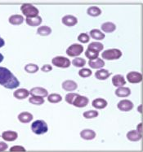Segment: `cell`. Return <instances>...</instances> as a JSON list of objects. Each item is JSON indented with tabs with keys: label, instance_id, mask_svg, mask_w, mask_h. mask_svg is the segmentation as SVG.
I'll list each match as a JSON object with an SVG mask.
<instances>
[{
	"label": "cell",
	"instance_id": "obj_33",
	"mask_svg": "<svg viewBox=\"0 0 143 152\" xmlns=\"http://www.w3.org/2000/svg\"><path fill=\"white\" fill-rule=\"evenodd\" d=\"M29 102H30L31 104L34 105H42L44 103V98H40V97H35L32 96L31 98L29 99Z\"/></svg>",
	"mask_w": 143,
	"mask_h": 152
},
{
	"label": "cell",
	"instance_id": "obj_10",
	"mask_svg": "<svg viewBox=\"0 0 143 152\" xmlns=\"http://www.w3.org/2000/svg\"><path fill=\"white\" fill-rule=\"evenodd\" d=\"M30 94H31L32 96L35 97H40V98H45L46 96L48 95V92L47 90H45L44 88L42 87H34L32 88Z\"/></svg>",
	"mask_w": 143,
	"mask_h": 152
},
{
	"label": "cell",
	"instance_id": "obj_38",
	"mask_svg": "<svg viewBox=\"0 0 143 152\" xmlns=\"http://www.w3.org/2000/svg\"><path fill=\"white\" fill-rule=\"evenodd\" d=\"M78 40L80 42H82V43H87L89 42V40H90V37H89V36L87 34L83 33V34H80L79 35Z\"/></svg>",
	"mask_w": 143,
	"mask_h": 152
},
{
	"label": "cell",
	"instance_id": "obj_3",
	"mask_svg": "<svg viewBox=\"0 0 143 152\" xmlns=\"http://www.w3.org/2000/svg\"><path fill=\"white\" fill-rule=\"evenodd\" d=\"M23 15L25 16L27 18H31V17H36L39 16V9L37 7L33 6L30 3H24L21 7Z\"/></svg>",
	"mask_w": 143,
	"mask_h": 152
},
{
	"label": "cell",
	"instance_id": "obj_31",
	"mask_svg": "<svg viewBox=\"0 0 143 152\" xmlns=\"http://www.w3.org/2000/svg\"><path fill=\"white\" fill-rule=\"evenodd\" d=\"M98 56H99V52L94 50H92V49H87V50L85 51V56L87 58H88L89 60L98 58Z\"/></svg>",
	"mask_w": 143,
	"mask_h": 152
},
{
	"label": "cell",
	"instance_id": "obj_11",
	"mask_svg": "<svg viewBox=\"0 0 143 152\" xmlns=\"http://www.w3.org/2000/svg\"><path fill=\"white\" fill-rule=\"evenodd\" d=\"M62 23L68 27H72L77 25L78 23V20L75 16H72V15H66V16H63L62 18Z\"/></svg>",
	"mask_w": 143,
	"mask_h": 152
},
{
	"label": "cell",
	"instance_id": "obj_17",
	"mask_svg": "<svg viewBox=\"0 0 143 152\" xmlns=\"http://www.w3.org/2000/svg\"><path fill=\"white\" fill-rule=\"evenodd\" d=\"M18 120L21 123H29L33 121V115L28 112H23L18 115Z\"/></svg>",
	"mask_w": 143,
	"mask_h": 152
},
{
	"label": "cell",
	"instance_id": "obj_8",
	"mask_svg": "<svg viewBox=\"0 0 143 152\" xmlns=\"http://www.w3.org/2000/svg\"><path fill=\"white\" fill-rule=\"evenodd\" d=\"M88 102H89V100L87 99V97L85 96H82V95H79V94H77V96L75 97V100H74V102H73V104L72 105H74L76 107H86V106L88 104Z\"/></svg>",
	"mask_w": 143,
	"mask_h": 152
},
{
	"label": "cell",
	"instance_id": "obj_6",
	"mask_svg": "<svg viewBox=\"0 0 143 152\" xmlns=\"http://www.w3.org/2000/svg\"><path fill=\"white\" fill-rule=\"evenodd\" d=\"M84 51V47L80 44H72L67 48L66 54L70 57H77Z\"/></svg>",
	"mask_w": 143,
	"mask_h": 152
},
{
	"label": "cell",
	"instance_id": "obj_40",
	"mask_svg": "<svg viewBox=\"0 0 143 152\" xmlns=\"http://www.w3.org/2000/svg\"><path fill=\"white\" fill-rule=\"evenodd\" d=\"M41 70L44 72H48L53 70V67L50 65V64H45V65H44L41 68Z\"/></svg>",
	"mask_w": 143,
	"mask_h": 152
},
{
	"label": "cell",
	"instance_id": "obj_16",
	"mask_svg": "<svg viewBox=\"0 0 143 152\" xmlns=\"http://www.w3.org/2000/svg\"><path fill=\"white\" fill-rule=\"evenodd\" d=\"M112 83L116 87H122L126 84L124 77L120 74L115 75L112 77Z\"/></svg>",
	"mask_w": 143,
	"mask_h": 152
},
{
	"label": "cell",
	"instance_id": "obj_12",
	"mask_svg": "<svg viewBox=\"0 0 143 152\" xmlns=\"http://www.w3.org/2000/svg\"><path fill=\"white\" fill-rule=\"evenodd\" d=\"M2 137L6 142H13L17 139L18 134L15 131H5L2 134Z\"/></svg>",
	"mask_w": 143,
	"mask_h": 152
},
{
	"label": "cell",
	"instance_id": "obj_7",
	"mask_svg": "<svg viewBox=\"0 0 143 152\" xmlns=\"http://www.w3.org/2000/svg\"><path fill=\"white\" fill-rule=\"evenodd\" d=\"M127 79L128 82H130V83L138 84L142 81V75L137 72H130L129 73H127Z\"/></svg>",
	"mask_w": 143,
	"mask_h": 152
},
{
	"label": "cell",
	"instance_id": "obj_21",
	"mask_svg": "<svg viewBox=\"0 0 143 152\" xmlns=\"http://www.w3.org/2000/svg\"><path fill=\"white\" fill-rule=\"evenodd\" d=\"M29 94H30V92H29L28 90H25V89H23V88L16 90L14 92V94H13L14 97L16 99H26L29 96Z\"/></svg>",
	"mask_w": 143,
	"mask_h": 152
},
{
	"label": "cell",
	"instance_id": "obj_32",
	"mask_svg": "<svg viewBox=\"0 0 143 152\" xmlns=\"http://www.w3.org/2000/svg\"><path fill=\"white\" fill-rule=\"evenodd\" d=\"M25 70L29 73H35L39 71V66L35 64H28L25 65Z\"/></svg>",
	"mask_w": 143,
	"mask_h": 152
},
{
	"label": "cell",
	"instance_id": "obj_36",
	"mask_svg": "<svg viewBox=\"0 0 143 152\" xmlns=\"http://www.w3.org/2000/svg\"><path fill=\"white\" fill-rule=\"evenodd\" d=\"M93 74V72L89 68H82L79 71V75L81 77H89Z\"/></svg>",
	"mask_w": 143,
	"mask_h": 152
},
{
	"label": "cell",
	"instance_id": "obj_30",
	"mask_svg": "<svg viewBox=\"0 0 143 152\" xmlns=\"http://www.w3.org/2000/svg\"><path fill=\"white\" fill-rule=\"evenodd\" d=\"M103 48H104L103 44L101 43V42H92V43L89 44L88 47H87V49H92V50H96V51H98V52H100L101 50H102Z\"/></svg>",
	"mask_w": 143,
	"mask_h": 152
},
{
	"label": "cell",
	"instance_id": "obj_19",
	"mask_svg": "<svg viewBox=\"0 0 143 152\" xmlns=\"http://www.w3.org/2000/svg\"><path fill=\"white\" fill-rule=\"evenodd\" d=\"M80 136L84 140H93L96 137V133L91 129H84L81 131Z\"/></svg>",
	"mask_w": 143,
	"mask_h": 152
},
{
	"label": "cell",
	"instance_id": "obj_42",
	"mask_svg": "<svg viewBox=\"0 0 143 152\" xmlns=\"http://www.w3.org/2000/svg\"><path fill=\"white\" fill-rule=\"evenodd\" d=\"M137 130L141 134H142V123L137 125Z\"/></svg>",
	"mask_w": 143,
	"mask_h": 152
},
{
	"label": "cell",
	"instance_id": "obj_34",
	"mask_svg": "<svg viewBox=\"0 0 143 152\" xmlns=\"http://www.w3.org/2000/svg\"><path fill=\"white\" fill-rule=\"evenodd\" d=\"M72 64L77 68H83L86 64V60L83 58H75L72 61Z\"/></svg>",
	"mask_w": 143,
	"mask_h": 152
},
{
	"label": "cell",
	"instance_id": "obj_25",
	"mask_svg": "<svg viewBox=\"0 0 143 152\" xmlns=\"http://www.w3.org/2000/svg\"><path fill=\"white\" fill-rule=\"evenodd\" d=\"M9 23L13 25H21L23 21H24V17L21 15L16 14V15H13L9 17Z\"/></svg>",
	"mask_w": 143,
	"mask_h": 152
},
{
	"label": "cell",
	"instance_id": "obj_44",
	"mask_svg": "<svg viewBox=\"0 0 143 152\" xmlns=\"http://www.w3.org/2000/svg\"><path fill=\"white\" fill-rule=\"evenodd\" d=\"M142 105H140V106H139V107H138V112H140V113H142Z\"/></svg>",
	"mask_w": 143,
	"mask_h": 152
},
{
	"label": "cell",
	"instance_id": "obj_29",
	"mask_svg": "<svg viewBox=\"0 0 143 152\" xmlns=\"http://www.w3.org/2000/svg\"><path fill=\"white\" fill-rule=\"evenodd\" d=\"M47 100L51 103H58L62 100V97L58 94H52L50 95H47Z\"/></svg>",
	"mask_w": 143,
	"mask_h": 152
},
{
	"label": "cell",
	"instance_id": "obj_37",
	"mask_svg": "<svg viewBox=\"0 0 143 152\" xmlns=\"http://www.w3.org/2000/svg\"><path fill=\"white\" fill-rule=\"evenodd\" d=\"M77 94H78L76 93H70L67 94L66 95H65V102H68L69 104H73V102H74V100H75V97L77 96Z\"/></svg>",
	"mask_w": 143,
	"mask_h": 152
},
{
	"label": "cell",
	"instance_id": "obj_28",
	"mask_svg": "<svg viewBox=\"0 0 143 152\" xmlns=\"http://www.w3.org/2000/svg\"><path fill=\"white\" fill-rule=\"evenodd\" d=\"M52 33V28L48 26H40L37 29V34L41 36H48Z\"/></svg>",
	"mask_w": 143,
	"mask_h": 152
},
{
	"label": "cell",
	"instance_id": "obj_20",
	"mask_svg": "<svg viewBox=\"0 0 143 152\" xmlns=\"http://www.w3.org/2000/svg\"><path fill=\"white\" fill-rule=\"evenodd\" d=\"M107 104H108V102L104 99H96L92 102L93 107L96 109H104L105 107H106Z\"/></svg>",
	"mask_w": 143,
	"mask_h": 152
},
{
	"label": "cell",
	"instance_id": "obj_5",
	"mask_svg": "<svg viewBox=\"0 0 143 152\" xmlns=\"http://www.w3.org/2000/svg\"><path fill=\"white\" fill-rule=\"evenodd\" d=\"M52 63H53V64L54 66L61 68H69L70 66V64H71L70 60L68 58H65V57H63V56H56V57H54L52 59Z\"/></svg>",
	"mask_w": 143,
	"mask_h": 152
},
{
	"label": "cell",
	"instance_id": "obj_26",
	"mask_svg": "<svg viewBox=\"0 0 143 152\" xmlns=\"http://www.w3.org/2000/svg\"><path fill=\"white\" fill-rule=\"evenodd\" d=\"M90 36L93 38H94L95 40H103L105 38V34L101 32L99 29H96V28H94V29H92L90 31Z\"/></svg>",
	"mask_w": 143,
	"mask_h": 152
},
{
	"label": "cell",
	"instance_id": "obj_13",
	"mask_svg": "<svg viewBox=\"0 0 143 152\" xmlns=\"http://www.w3.org/2000/svg\"><path fill=\"white\" fill-rule=\"evenodd\" d=\"M62 88L65 91L72 92L74 90H77L78 85L75 81H72V80H66L62 83Z\"/></svg>",
	"mask_w": 143,
	"mask_h": 152
},
{
	"label": "cell",
	"instance_id": "obj_24",
	"mask_svg": "<svg viewBox=\"0 0 143 152\" xmlns=\"http://www.w3.org/2000/svg\"><path fill=\"white\" fill-rule=\"evenodd\" d=\"M101 28L102 29V31H104L105 33L110 34V33H113L116 29V25L112 22H106V23L102 25Z\"/></svg>",
	"mask_w": 143,
	"mask_h": 152
},
{
	"label": "cell",
	"instance_id": "obj_2",
	"mask_svg": "<svg viewBox=\"0 0 143 152\" xmlns=\"http://www.w3.org/2000/svg\"><path fill=\"white\" fill-rule=\"evenodd\" d=\"M31 129L33 133L37 135H42L46 134L48 130V126L47 123L42 120H38L33 122L31 124Z\"/></svg>",
	"mask_w": 143,
	"mask_h": 152
},
{
	"label": "cell",
	"instance_id": "obj_14",
	"mask_svg": "<svg viewBox=\"0 0 143 152\" xmlns=\"http://www.w3.org/2000/svg\"><path fill=\"white\" fill-rule=\"evenodd\" d=\"M105 64H106V63L104 62V60L102 59H100V58H96V59H92V60L88 61V65L93 69L103 68Z\"/></svg>",
	"mask_w": 143,
	"mask_h": 152
},
{
	"label": "cell",
	"instance_id": "obj_35",
	"mask_svg": "<svg viewBox=\"0 0 143 152\" xmlns=\"http://www.w3.org/2000/svg\"><path fill=\"white\" fill-rule=\"evenodd\" d=\"M98 112L97 111H95V110H92V111H87V112H85L83 114L84 118L86 119H93L96 118L98 116Z\"/></svg>",
	"mask_w": 143,
	"mask_h": 152
},
{
	"label": "cell",
	"instance_id": "obj_27",
	"mask_svg": "<svg viewBox=\"0 0 143 152\" xmlns=\"http://www.w3.org/2000/svg\"><path fill=\"white\" fill-rule=\"evenodd\" d=\"M87 13L89 16L96 17V16H100L102 14V10L100 9L99 7H90L87 8Z\"/></svg>",
	"mask_w": 143,
	"mask_h": 152
},
{
	"label": "cell",
	"instance_id": "obj_9",
	"mask_svg": "<svg viewBox=\"0 0 143 152\" xmlns=\"http://www.w3.org/2000/svg\"><path fill=\"white\" fill-rule=\"evenodd\" d=\"M133 103L131 102L130 100L124 99L121 100L120 102H119L118 109H119L122 112H130L132 109L133 108Z\"/></svg>",
	"mask_w": 143,
	"mask_h": 152
},
{
	"label": "cell",
	"instance_id": "obj_4",
	"mask_svg": "<svg viewBox=\"0 0 143 152\" xmlns=\"http://www.w3.org/2000/svg\"><path fill=\"white\" fill-rule=\"evenodd\" d=\"M122 56V51L119 49H109L103 51L102 57L106 60H116Z\"/></svg>",
	"mask_w": 143,
	"mask_h": 152
},
{
	"label": "cell",
	"instance_id": "obj_18",
	"mask_svg": "<svg viewBox=\"0 0 143 152\" xmlns=\"http://www.w3.org/2000/svg\"><path fill=\"white\" fill-rule=\"evenodd\" d=\"M115 94L120 98H125L128 97L131 94V90L127 87H119L117 90H115Z\"/></svg>",
	"mask_w": 143,
	"mask_h": 152
},
{
	"label": "cell",
	"instance_id": "obj_1",
	"mask_svg": "<svg viewBox=\"0 0 143 152\" xmlns=\"http://www.w3.org/2000/svg\"><path fill=\"white\" fill-rule=\"evenodd\" d=\"M20 81L9 69L0 67V85L9 90L16 89L20 86Z\"/></svg>",
	"mask_w": 143,
	"mask_h": 152
},
{
	"label": "cell",
	"instance_id": "obj_45",
	"mask_svg": "<svg viewBox=\"0 0 143 152\" xmlns=\"http://www.w3.org/2000/svg\"><path fill=\"white\" fill-rule=\"evenodd\" d=\"M3 60V56L1 54V53H0V63L2 62Z\"/></svg>",
	"mask_w": 143,
	"mask_h": 152
},
{
	"label": "cell",
	"instance_id": "obj_15",
	"mask_svg": "<svg viewBox=\"0 0 143 152\" xmlns=\"http://www.w3.org/2000/svg\"><path fill=\"white\" fill-rule=\"evenodd\" d=\"M127 138L131 142H138L142 138V134L137 130L129 131L127 134Z\"/></svg>",
	"mask_w": 143,
	"mask_h": 152
},
{
	"label": "cell",
	"instance_id": "obj_43",
	"mask_svg": "<svg viewBox=\"0 0 143 152\" xmlns=\"http://www.w3.org/2000/svg\"><path fill=\"white\" fill-rule=\"evenodd\" d=\"M4 45H5V41L3 40V38L0 37V48H1V47H3Z\"/></svg>",
	"mask_w": 143,
	"mask_h": 152
},
{
	"label": "cell",
	"instance_id": "obj_23",
	"mask_svg": "<svg viewBox=\"0 0 143 152\" xmlns=\"http://www.w3.org/2000/svg\"><path fill=\"white\" fill-rule=\"evenodd\" d=\"M26 24L29 25L30 26L32 27H37L39 25H41V23L43 21V20L40 16H36V17H31V18H26L25 20Z\"/></svg>",
	"mask_w": 143,
	"mask_h": 152
},
{
	"label": "cell",
	"instance_id": "obj_22",
	"mask_svg": "<svg viewBox=\"0 0 143 152\" xmlns=\"http://www.w3.org/2000/svg\"><path fill=\"white\" fill-rule=\"evenodd\" d=\"M110 76V72L108 70H106V69H101V70H98V71H96V73H95V77H96V79L101 80V81L106 80L107 78H109Z\"/></svg>",
	"mask_w": 143,
	"mask_h": 152
},
{
	"label": "cell",
	"instance_id": "obj_39",
	"mask_svg": "<svg viewBox=\"0 0 143 152\" xmlns=\"http://www.w3.org/2000/svg\"><path fill=\"white\" fill-rule=\"evenodd\" d=\"M10 151H12V152H25V149L21 146H13L11 149H10Z\"/></svg>",
	"mask_w": 143,
	"mask_h": 152
},
{
	"label": "cell",
	"instance_id": "obj_41",
	"mask_svg": "<svg viewBox=\"0 0 143 152\" xmlns=\"http://www.w3.org/2000/svg\"><path fill=\"white\" fill-rule=\"evenodd\" d=\"M7 144L5 142H0V152H3V151H5L7 149Z\"/></svg>",
	"mask_w": 143,
	"mask_h": 152
}]
</instances>
